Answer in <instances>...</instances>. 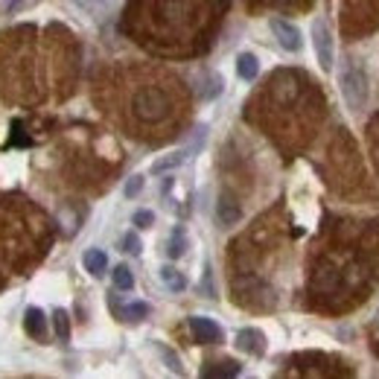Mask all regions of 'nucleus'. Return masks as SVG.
<instances>
[{
	"instance_id": "f257e3e1",
	"label": "nucleus",
	"mask_w": 379,
	"mask_h": 379,
	"mask_svg": "<svg viewBox=\"0 0 379 379\" xmlns=\"http://www.w3.org/2000/svg\"><path fill=\"white\" fill-rule=\"evenodd\" d=\"M342 97L353 111H359L368 100V79L356 64H347L342 70Z\"/></svg>"
},
{
	"instance_id": "f03ea898",
	"label": "nucleus",
	"mask_w": 379,
	"mask_h": 379,
	"mask_svg": "<svg viewBox=\"0 0 379 379\" xmlns=\"http://www.w3.org/2000/svg\"><path fill=\"white\" fill-rule=\"evenodd\" d=\"M313 41H315V53L324 70H333V35H330V27L324 21L313 23Z\"/></svg>"
},
{
	"instance_id": "7ed1b4c3",
	"label": "nucleus",
	"mask_w": 379,
	"mask_h": 379,
	"mask_svg": "<svg viewBox=\"0 0 379 379\" xmlns=\"http://www.w3.org/2000/svg\"><path fill=\"white\" fill-rule=\"evenodd\" d=\"M272 33L277 35V41H280V47H283V50H289V53H298L301 47H303V38H301L298 27H295V23H289V21H283V18H274V21H272Z\"/></svg>"
},
{
	"instance_id": "20e7f679",
	"label": "nucleus",
	"mask_w": 379,
	"mask_h": 379,
	"mask_svg": "<svg viewBox=\"0 0 379 379\" xmlns=\"http://www.w3.org/2000/svg\"><path fill=\"white\" fill-rule=\"evenodd\" d=\"M190 330H193V336H196L199 344H216V342H222V327L213 321V318L193 315V318H190Z\"/></svg>"
},
{
	"instance_id": "39448f33",
	"label": "nucleus",
	"mask_w": 379,
	"mask_h": 379,
	"mask_svg": "<svg viewBox=\"0 0 379 379\" xmlns=\"http://www.w3.org/2000/svg\"><path fill=\"white\" fill-rule=\"evenodd\" d=\"M236 347L245 350V353H254V356H263L266 353V336L260 330H240L236 336Z\"/></svg>"
},
{
	"instance_id": "423d86ee",
	"label": "nucleus",
	"mask_w": 379,
	"mask_h": 379,
	"mask_svg": "<svg viewBox=\"0 0 379 379\" xmlns=\"http://www.w3.org/2000/svg\"><path fill=\"white\" fill-rule=\"evenodd\" d=\"M137 114L140 117H149V120H155V117L163 114V97L158 91H146L137 97Z\"/></svg>"
},
{
	"instance_id": "0eeeda50",
	"label": "nucleus",
	"mask_w": 379,
	"mask_h": 379,
	"mask_svg": "<svg viewBox=\"0 0 379 379\" xmlns=\"http://www.w3.org/2000/svg\"><path fill=\"white\" fill-rule=\"evenodd\" d=\"M82 266H85L88 274L103 277L105 269H108V257H105V251H100V248H88V251L82 254Z\"/></svg>"
},
{
	"instance_id": "6e6552de",
	"label": "nucleus",
	"mask_w": 379,
	"mask_h": 379,
	"mask_svg": "<svg viewBox=\"0 0 379 379\" xmlns=\"http://www.w3.org/2000/svg\"><path fill=\"white\" fill-rule=\"evenodd\" d=\"M23 330H27L30 336H35V339H44L47 321H44V313L38 310V306H30V310L23 313Z\"/></svg>"
},
{
	"instance_id": "1a4fd4ad",
	"label": "nucleus",
	"mask_w": 379,
	"mask_h": 379,
	"mask_svg": "<svg viewBox=\"0 0 379 379\" xmlns=\"http://www.w3.org/2000/svg\"><path fill=\"white\" fill-rule=\"evenodd\" d=\"M236 74H240L243 82H254L257 74H260V62L254 53H243L240 59H236Z\"/></svg>"
},
{
	"instance_id": "9d476101",
	"label": "nucleus",
	"mask_w": 379,
	"mask_h": 379,
	"mask_svg": "<svg viewBox=\"0 0 379 379\" xmlns=\"http://www.w3.org/2000/svg\"><path fill=\"white\" fill-rule=\"evenodd\" d=\"M216 216H219V225L222 228H231V225H236L240 222V207H236V202H231V199H222L219 202V207H216Z\"/></svg>"
},
{
	"instance_id": "9b49d317",
	"label": "nucleus",
	"mask_w": 379,
	"mask_h": 379,
	"mask_svg": "<svg viewBox=\"0 0 379 379\" xmlns=\"http://www.w3.org/2000/svg\"><path fill=\"white\" fill-rule=\"evenodd\" d=\"M158 274H161V283H163V286H167L170 292H184V289H187V280H184V274H181L178 269L163 266Z\"/></svg>"
},
{
	"instance_id": "f8f14e48",
	"label": "nucleus",
	"mask_w": 379,
	"mask_h": 379,
	"mask_svg": "<svg viewBox=\"0 0 379 379\" xmlns=\"http://www.w3.org/2000/svg\"><path fill=\"white\" fill-rule=\"evenodd\" d=\"M184 161H187V152H184V149H181V152H170V155H163V158H158V161L152 163V173H155V175H161V173H170V170L181 167Z\"/></svg>"
},
{
	"instance_id": "ddd939ff",
	"label": "nucleus",
	"mask_w": 379,
	"mask_h": 379,
	"mask_svg": "<svg viewBox=\"0 0 379 379\" xmlns=\"http://www.w3.org/2000/svg\"><path fill=\"white\" fill-rule=\"evenodd\" d=\"M111 280H114V286L120 289V292H132L134 289V274H132L129 266H117L111 272Z\"/></svg>"
},
{
	"instance_id": "4468645a",
	"label": "nucleus",
	"mask_w": 379,
	"mask_h": 379,
	"mask_svg": "<svg viewBox=\"0 0 379 379\" xmlns=\"http://www.w3.org/2000/svg\"><path fill=\"white\" fill-rule=\"evenodd\" d=\"M53 330H56V339L59 342H70V318L64 310H56L53 315Z\"/></svg>"
},
{
	"instance_id": "2eb2a0df",
	"label": "nucleus",
	"mask_w": 379,
	"mask_h": 379,
	"mask_svg": "<svg viewBox=\"0 0 379 379\" xmlns=\"http://www.w3.org/2000/svg\"><path fill=\"white\" fill-rule=\"evenodd\" d=\"M146 315H149V303H144V301H134V303H129L126 310H123V318L126 321H134V324L144 321Z\"/></svg>"
},
{
	"instance_id": "dca6fc26",
	"label": "nucleus",
	"mask_w": 379,
	"mask_h": 379,
	"mask_svg": "<svg viewBox=\"0 0 379 379\" xmlns=\"http://www.w3.org/2000/svg\"><path fill=\"white\" fill-rule=\"evenodd\" d=\"M167 251H170V257H173V260H175V257H181V254L187 251V236H184V231H181V228H175V231H173V236H170V248H167Z\"/></svg>"
},
{
	"instance_id": "f3484780",
	"label": "nucleus",
	"mask_w": 379,
	"mask_h": 379,
	"mask_svg": "<svg viewBox=\"0 0 379 379\" xmlns=\"http://www.w3.org/2000/svg\"><path fill=\"white\" fill-rule=\"evenodd\" d=\"M243 368L236 362H222L219 368H202V376H236Z\"/></svg>"
},
{
	"instance_id": "a211bd4d",
	"label": "nucleus",
	"mask_w": 379,
	"mask_h": 379,
	"mask_svg": "<svg viewBox=\"0 0 379 379\" xmlns=\"http://www.w3.org/2000/svg\"><path fill=\"white\" fill-rule=\"evenodd\" d=\"M158 353L163 356V362H167V368L173 371V373H184V365H181V359L175 356V353L170 350V347H163V344H158Z\"/></svg>"
},
{
	"instance_id": "6ab92c4d",
	"label": "nucleus",
	"mask_w": 379,
	"mask_h": 379,
	"mask_svg": "<svg viewBox=\"0 0 379 379\" xmlns=\"http://www.w3.org/2000/svg\"><path fill=\"white\" fill-rule=\"evenodd\" d=\"M144 184H146V178H144V175H132V178L126 181V187H123V196H126V199L140 196V190H144Z\"/></svg>"
},
{
	"instance_id": "aec40b11",
	"label": "nucleus",
	"mask_w": 379,
	"mask_h": 379,
	"mask_svg": "<svg viewBox=\"0 0 379 379\" xmlns=\"http://www.w3.org/2000/svg\"><path fill=\"white\" fill-rule=\"evenodd\" d=\"M132 222H134L137 228H152V222H155V213H152V210H137L134 216H132Z\"/></svg>"
},
{
	"instance_id": "412c9836",
	"label": "nucleus",
	"mask_w": 379,
	"mask_h": 379,
	"mask_svg": "<svg viewBox=\"0 0 379 379\" xmlns=\"http://www.w3.org/2000/svg\"><path fill=\"white\" fill-rule=\"evenodd\" d=\"M123 251H129V254H140V240H137V233H126V236H123Z\"/></svg>"
},
{
	"instance_id": "4be33fe9",
	"label": "nucleus",
	"mask_w": 379,
	"mask_h": 379,
	"mask_svg": "<svg viewBox=\"0 0 379 379\" xmlns=\"http://www.w3.org/2000/svg\"><path fill=\"white\" fill-rule=\"evenodd\" d=\"M33 4H35V0H9V4H6V12H9V15H18V12H23V9L33 6Z\"/></svg>"
},
{
	"instance_id": "5701e85b",
	"label": "nucleus",
	"mask_w": 379,
	"mask_h": 379,
	"mask_svg": "<svg viewBox=\"0 0 379 379\" xmlns=\"http://www.w3.org/2000/svg\"><path fill=\"white\" fill-rule=\"evenodd\" d=\"M202 289L207 292V298L216 295V292H213V283H210V266H204V280H202Z\"/></svg>"
}]
</instances>
